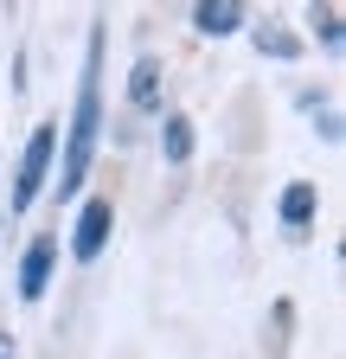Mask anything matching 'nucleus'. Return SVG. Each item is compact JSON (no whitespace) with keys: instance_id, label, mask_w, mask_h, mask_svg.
Listing matches in <instances>:
<instances>
[{"instance_id":"obj_1","label":"nucleus","mask_w":346,"mask_h":359,"mask_svg":"<svg viewBox=\"0 0 346 359\" xmlns=\"http://www.w3.org/2000/svg\"><path fill=\"white\" fill-rule=\"evenodd\" d=\"M97 135H103V26H90L83 39V77H77V103H71V128L58 148V199H77V187L90 180L97 161Z\"/></svg>"},{"instance_id":"obj_4","label":"nucleus","mask_w":346,"mask_h":359,"mask_svg":"<svg viewBox=\"0 0 346 359\" xmlns=\"http://www.w3.org/2000/svg\"><path fill=\"white\" fill-rule=\"evenodd\" d=\"M52 269H58V238H52V231H39V238L26 244V257H20V295L39 302V295L52 289Z\"/></svg>"},{"instance_id":"obj_8","label":"nucleus","mask_w":346,"mask_h":359,"mask_svg":"<svg viewBox=\"0 0 346 359\" xmlns=\"http://www.w3.org/2000/svg\"><path fill=\"white\" fill-rule=\"evenodd\" d=\"M160 154H167L173 167L193 161V122H186V116H167V122H160Z\"/></svg>"},{"instance_id":"obj_10","label":"nucleus","mask_w":346,"mask_h":359,"mask_svg":"<svg viewBox=\"0 0 346 359\" xmlns=\"http://www.w3.org/2000/svg\"><path fill=\"white\" fill-rule=\"evenodd\" d=\"M314 26H321V45H327V52H340V7H321Z\"/></svg>"},{"instance_id":"obj_6","label":"nucleus","mask_w":346,"mask_h":359,"mask_svg":"<svg viewBox=\"0 0 346 359\" xmlns=\"http://www.w3.org/2000/svg\"><path fill=\"white\" fill-rule=\"evenodd\" d=\"M250 13L237 7V0H199V7H193V26L205 32V39H225V32H237Z\"/></svg>"},{"instance_id":"obj_11","label":"nucleus","mask_w":346,"mask_h":359,"mask_svg":"<svg viewBox=\"0 0 346 359\" xmlns=\"http://www.w3.org/2000/svg\"><path fill=\"white\" fill-rule=\"evenodd\" d=\"M0 359H13V334H0Z\"/></svg>"},{"instance_id":"obj_7","label":"nucleus","mask_w":346,"mask_h":359,"mask_svg":"<svg viewBox=\"0 0 346 359\" xmlns=\"http://www.w3.org/2000/svg\"><path fill=\"white\" fill-rule=\"evenodd\" d=\"M128 109H141V116L160 109V65L154 58H135V71H128Z\"/></svg>"},{"instance_id":"obj_3","label":"nucleus","mask_w":346,"mask_h":359,"mask_svg":"<svg viewBox=\"0 0 346 359\" xmlns=\"http://www.w3.org/2000/svg\"><path fill=\"white\" fill-rule=\"evenodd\" d=\"M109 231H116V205H109V193L83 199V205H77V231H71V257H77V263H97V257L109 250Z\"/></svg>"},{"instance_id":"obj_5","label":"nucleus","mask_w":346,"mask_h":359,"mask_svg":"<svg viewBox=\"0 0 346 359\" xmlns=\"http://www.w3.org/2000/svg\"><path fill=\"white\" fill-rule=\"evenodd\" d=\"M314 212H321L314 180H295V187H282V205H276V218H282V231H289V238H308Z\"/></svg>"},{"instance_id":"obj_9","label":"nucleus","mask_w":346,"mask_h":359,"mask_svg":"<svg viewBox=\"0 0 346 359\" xmlns=\"http://www.w3.org/2000/svg\"><path fill=\"white\" fill-rule=\"evenodd\" d=\"M256 52H270V58H295L301 45H295V32H282V26H263V32H256Z\"/></svg>"},{"instance_id":"obj_2","label":"nucleus","mask_w":346,"mask_h":359,"mask_svg":"<svg viewBox=\"0 0 346 359\" xmlns=\"http://www.w3.org/2000/svg\"><path fill=\"white\" fill-rule=\"evenodd\" d=\"M52 161H58V122H39L20 148V167H13V218L32 212V199L52 187Z\"/></svg>"},{"instance_id":"obj_12","label":"nucleus","mask_w":346,"mask_h":359,"mask_svg":"<svg viewBox=\"0 0 346 359\" xmlns=\"http://www.w3.org/2000/svg\"><path fill=\"white\" fill-rule=\"evenodd\" d=\"M0 224H7V218H0Z\"/></svg>"}]
</instances>
